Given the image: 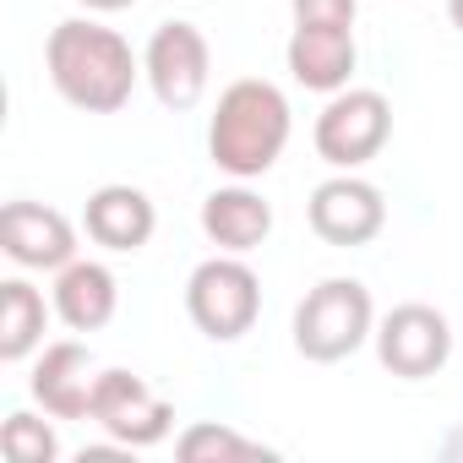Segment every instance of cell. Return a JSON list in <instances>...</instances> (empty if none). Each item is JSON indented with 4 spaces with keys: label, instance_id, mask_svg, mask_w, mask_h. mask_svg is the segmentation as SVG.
I'll list each match as a JSON object with an SVG mask.
<instances>
[{
    "label": "cell",
    "instance_id": "obj_19",
    "mask_svg": "<svg viewBox=\"0 0 463 463\" xmlns=\"http://www.w3.org/2000/svg\"><path fill=\"white\" fill-rule=\"evenodd\" d=\"M295 23H322V28H354V0H289Z\"/></svg>",
    "mask_w": 463,
    "mask_h": 463
},
{
    "label": "cell",
    "instance_id": "obj_13",
    "mask_svg": "<svg viewBox=\"0 0 463 463\" xmlns=\"http://www.w3.org/2000/svg\"><path fill=\"white\" fill-rule=\"evenodd\" d=\"M354 28H322V23H295L289 33V77L311 93H344L354 77Z\"/></svg>",
    "mask_w": 463,
    "mask_h": 463
},
{
    "label": "cell",
    "instance_id": "obj_14",
    "mask_svg": "<svg viewBox=\"0 0 463 463\" xmlns=\"http://www.w3.org/2000/svg\"><path fill=\"white\" fill-rule=\"evenodd\" d=\"M202 235L218 246V251H257L268 235H273V202L262 191H251L246 180L241 185H218L207 202H202Z\"/></svg>",
    "mask_w": 463,
    "mask_h": 463
},
{
    "label": "cell",
    "instance_id": "obj_18",
    "mask_svg": "<svg viewBox=\"0 0 463 463\" xmlns=\"http://www.w3.org/2000/svg\"><path fill=\"white\" fill-rule=\"evenodd\" d=\"M50 420H55V414H50ZM50 420H39V414H28V409L6 414V425H0V452H6L12 463H50V458L61 452Z\"/></svg>",
    "mask_w": 463,
    "mask_h": 463
},
{
    "label": "cell",
    "instance_id": "obj_8",
    "mask_svg": "<svg viewBox=\"0 0 463 463\" xmlns=\"http://www.w3.org/2000/svg\"><path fill=\"white\" fill-rule=\"evenodd\" d=\"M376 360L403 382H425L452 360V322L425 300L392 306L376 322Z\"/></svg>",
    "mask_w": 463,
    "mask_h": 463
},
{
    "label": "cell",
    "instance_id": "obj_15",
    "mask_svg": "<svg viewBox=\"0 0 463 463\" xmlns=\"http://www.w3.org/2000/svg\"><path fill=\"white\" fill-rule=\"evenodd\" d=\"M115 306H120V284L104 262H66L55 273V317L71 327V333H99L115 322Z\"/></svg>",
    "mask_w": 463,
    "mask_h": 463
},
{
    "label": "cell",
    "instance_id": "obj_4",
    "mask_svg": "<svg viewBox=\"0 0 463 463\" xmlns=\"http://www.w3.org/2000/svg\"><path fill=\"white\" fill-rule=\"evenodd\" d=\"M185 311H191L196 333H207L213 344H235L262 317V279L235 251H218V257H207V262L191 268V279H185Z\"/></svg>",
    "mask_w": 463,
    "mask_h": 463
},
{
    "label": "cell",
    "instance_id": "obj_1",
    "mask_svg": "<svg viewBox=\"0 0 463 463\" xmlns=\"http://www.w3.org/2000/svg\"><path fill=\"white\" fill-rule=\"evenodd\" d=\"M44 66H50V82L66 104L88 109V115H115L131 104L137 93V77H142V61L131 55V44L104 28V23H88V17H66L50 44H44Z\"/></svg>",
    "mask_w": 463,
    "mask_h": 463
},
{
    "label": "cell",
    "instance_id": "obj_10",
    "mask_svg": "<svg viewBox=\"0 0 463 463\" xmlns=\"http://www.w3.org/2000/svg\"><path fill=\"white\" fill-rule=\"evenodd\" d=\"M0 251L17 268L61 273L66 262H77V223L44 202H6L0 207Z\"/></svg>",
    "mask_w": 463,
    "mask_h": 463
},
{
    "label": "cell",
    "instance_id": "obj_11",
    "mask_svg": "<svg viewBox=\"0 0 463 463\" xmlns=\"http://www.w3.org/2000/svg\"><path fill=\"white\" fill-rule=\"evenodd\" d=\"M93 387H99V360H93V349L77 344V338L50 344V349L39 354L33 376H28L33 403H39L44 414H55V420H88Z\"/></svg>",
    "mask_w": 463,
    "mask_h": 463
},
{
    "label": "cell",
    "instance_id": "obj_2",
    "mask_svg": "<svg viewBox=\"0 0 463 463\" xmlns=\"http://www.w3.org/2000/svg\"><path fill=\"white\" fill-rule=\"evenodd\" d=\"M289 99L268 77H241L218 93V109L207 120V153L223 175L235 180H262L284 147H289Z\"/></svg>",
    "mask_w": 463,
    "mask_h": 463
},
{
    "label": "cell",
    "instance_id": "obj_20",
    "mask_svg": "<svg viewBox=\"0 0 463 463\" xmlns=\"http://www.w3.org/2000/svg\"><path fill=\"white\" fill-rule=\"evenodd\" d=\"M88 12H126V6H137V0H82Z\"/></svg>",
    "mask_w": 463,
    "mask_h": 463
},
{
    "label": "cell",
    "instance_id": "obj_17",
    "mask_svg": "<svg viewBox=\"0 0 463 463\" xmlns=\"http://www.w3.org/2000/svg\"><path fill=\"white\" fill-rule=\"evenodd\" d=\"M175 452L185 463H246V458H273V447L229 430V425H213V420H196L175 436Z\"/></svg>",
    "mask_w": 463,
    "mask_h": 463
},
{
    "label": "cell",
    "instance_id": "obj_9",
    "mask_svg": "<svg viewBox=\"0 0 463 463\" xmlns=\"http://www.w3.org/2000/svg\"><path fill=\"white\" fill-rule=\"evenodd\" d=\"M306 218L317 229V241L354 251V246H371L387 229V202H382V191L371 180H360L354 169H338L333 180H322L311 191Z\"/></svg>",
    "mask_w": 463,
    "mask_h": 463
},
{
    "label": "cell",
    "instance_id": "obj_12",
    "mask_svg": "<svg viewBox=\"0 0 463 463\" xmlns=\"http://www.w3.org/2000/svg\"><path fill=\"white\" fill-rule=\"evenodd\" d=\"M82 229L93 246H104L115 257H137L153 241L158 213H153V196L137 185H99L82 207Z\"/></svg>",
    "mask_w": 463,
    "mask_h": 463
},
{
    "label": "cell",
    "instance_id": "obj_7",
    "mask_svg": "<svg viewBox=\"0 0 463 463\" xmlns=\"http://www.w3.org/2000/svg\"><path fill=\"white\" fill-rule=\"evenodd\" d=\"M88 420H93L115 447H158V441L175 430V403L158 398L137 371H99Z\"/></svg>",
    "mask_w": 463,
    "mask_h": 463
},
{
    "label": "cell",
    "instance_id": "obj_5",
    "mask_svg": "<svg viewBox=\"0 0 463 463\" xmlns=\"http://www.w3.org/2000/svg\"><path fill=\"white\" fill-rule=\"evenodd\" d=\"M392 137V104L387 93L376 88H344V93H327V109L317 115V153L333 164V169H360L371 164Z\"/></svg>",
    "mask_w": 463,
    "mask_h": 463
},
{
    "label": "cell",
    "instance_id": "obj_16",
    "mask_svg": "<svg viewBox=\"0 0 463 463\" xmlns=\"http://www.w3.org/2000/svg\"><path fill=\"white\" fill-rule=\"evenodd\" d=\"M44 327H50V306H44V295L28 279L0 284V360L6 365L28 360L44 344Z\"/></svg>",
    "mask_w": 463,
    "mask_h": 463
},
{
    "label": "cell",
    "instance_id": "obj_3",
    "mask_svg": "<svg viewBox=\"0 0 463 463\" xmlns=\"http://www.w3.org/2000/svg\"><path fill=\"white\" fill-rule=\"evenodd\" d=\"M365 338H376V306L360 279H322L295 306V349L311 365H338Z\"/></svg>",
    "mask_w": 463,
    "mask_h": 463
},
{
    "label": "cell",
    "instance_id": "obj_6",
    "mask_svg": "<svg viewBox=\"0 0 463 463\" xmlns=\"http://www.w3.org/2000/svg\"><path fill=\"white\" fill-rule=\"evenodd\" d=\"M142 77L158 93L164 109H196L213 77V50L196 23H158L147 50H142Z\"/></svg>",
    "mask_w": 463,
    "mask_h": 463
},
{
    "label": "cell",
    "instance_id": "obj_21",
    "mask_svg": "<svg viewBox=\"0 0 463 463\" xmlns=\"http://www.w3.org/2000/svg\"><path fill=\"white\" fill-rule=\"evenodd\" d=\"M447 17H452V28L463 33V0H447Z\"/></svg>",
    "mask_w": 463,
    "mask_h": 463
}]
</instances>
